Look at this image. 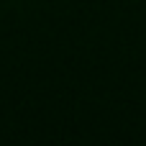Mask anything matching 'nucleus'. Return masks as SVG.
Segmentation results:
<instances>
[]
</instances>
